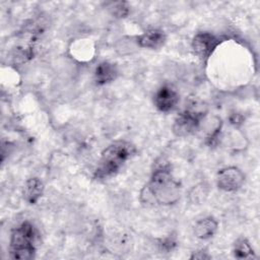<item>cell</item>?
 Returning a JSON list of instances; mask_svg holds the SVG:
<instances>
[{"mask_svg": "<svg viewBox=\"0 0 260 260\" xmlns=\"http://www.w3.org/2000/svg\"><path fill=\"white\" fill-rule=\"evenodd\" d=\"M181 185L174 178L169 166H159L151 174L148 183L140 192V201L145 204L171 205L179 201Z\"/></svg>", "mask_w": 260, "mask_h": 260, "instance_id": "obj_1", "label": "cell"}, {"mask_svg": "<svg viewBox=\"0 0 260 260\" xmlns=\"http://www.w3.org/2000/svg\"><path fill=\"white\" fill-rule=\"evenodd\" d=\"M135 153L136 148L129 141H114L103 150L94 172V178L106 179L114 176Z\"/></svg>", "mask_w": 260, "mask_h": 260, "instance_id": "obj_2", "label": "cell"}, {"mask_svg": "<svg viewBox=\"0 0 260 260\" xmlns=\"http://www.w3.org/2000/svg\"><path fill=\"white\" fill-rule=\"evenodd\" d=\"M207 113L206 106L198 100H190L186 108L178 114L173 124V133L178 137H186L199 130Z\"/></svg>", "mask_w": 260, "mask_h": 260, "instance_id": "obj_3", "label": "cell"}, {"mask_svg": "<svg viewBox=\"0 0 260 260\" xmlns=\"http://www.w3.org/2000/svg\"><path fill=\"white\" fill-rule=\"evenodd\" d=\"M37 231L34 225L24 221L11 233L9 252L13 259H31L36 253Z\"/></svg>", "mask_w": 260, "mask_h": 260, "instance_id": "obj_4", "label": "cell"}, {"mask_svg": "<svg viewBox=\"0 0 260 260\" xmlns=\"http://www.w3.org/2000/svg\"><path fill=\"white\" fill-rule=\"evenodd\" d=\"M245 183L244 173L237 167H226L218 171L216 175L217 187L225 192H235Z\"/></svg>", "mask_w": 260, "mask_h": 260, "instance_id": "obj_5", "label": "cell"}, {"mask_svg": "<svg viewBox=\"0 0 260 260\" xmlns=\"http://www.w3.org/2000/svg\"><path fill=\"white\" fill-rule=\"evenodd\" d=\"M219 40L210 32L203 31L195 35L192 41L194 53L202 60H206L218 46Z\"/></svg>", "mask_w": 260, "mask_h": 260, "instance_id": "obj_6", "label": "cell"}, {"mask_svg": "<svg viewBox=\"0 0 260 260\" xmlns=\"http://www.w3.org/2000/svg\"><path fill=\"white\" fill-rule=\"evenodd\" d=\"M179 102V94L177 90L171 85H164L155 92L153 104L160 112L172 111Z\"/></svg>", "mask_w": 260, "mask_h": 260, "instance_id": "obj_7", "label": "cell"}, {"mask_svg": "<svg viewBox=\"0 0 260 260\" xmlns=\"http://www.w3.org/2000/svg\"><path fill=\"white\" fill-rule=\"evenodd\" d=\"M136 42L140 48L159 49L166 42V35L159 29H149L138 36Z\"/></svg>", "mask_w": 260, "mask_h": 260, "instance_id": "obj_8", "label": "cell"}, {"mask_svg": "<svg viewBox=\"0 0 260 260\" xmlns=\"http://www.w3.org/2000/svg\"><path fill=\"white\" fill-rule=\"evenodd\" d=\"M44 193V184L39 178H29L26 180L23 190H22V195L24 200L28 204H36L38 200L42 197Z\"/></svg>", "mask_w": 260, "mask_h": 260, "instance_id": "obj_9", "label": "cell"}, {"mask_svg": "<svg viewBox=\"0 0 260 260\" xmlns=\"http://www.w3.org/2000/svg\"><path fill=\"white\" fill-rule=\"evenodd\" d=\"M218 228V223L214 217L207 216L199 219L194 225V235L201 240H207L214 236Z\"/></svg>", "mask_w": 260, "mask_h": 260, "instance_id": "obj_10", "label": "cell"}, {"mask_svg": "<svg viewBox=\"0 0 260 260\" xmlns=\"http://www.w3.org/2000/svg\"><path fill=\"white\" fill-rule=\"evenodd\" d=\"M117 75L118 70L116 65L105 61L96 66L94 71V80L96 84L103 85L115 80Z\"/></svg>", "mask_w": 260, "mask_h": 260, "instance_id": "obj_11", "label": "cell"}, {"mask_svg": "<svg viewBox=\"0 0 260 260\" xmlns=\"http://www.w3.org/2000/svg\"><path fill=\"white\" fill-rule=\"evenodd\" d=\"M233 252L235 257L239 259L254 257V250L246 238H239L235 242Z\"/></svg>", "mask_w": 260, "mask_h": 260, "instance_id": "obj_12", "label": "cell"}, {"mask_svg": "<svg viewBox=\"0 0 260 260\" xmlns=\"http://www.w3.org/2000/svg\"><path fill=\"white\" fill-rule=\"evenodd\" d=\"M207 196V192L205 191V187L202 185L194 187L190 192V197L193 198V202L199 203L202 200H204V197Z\"/></svg>", "mask_w": 260, "mask_h": 260, "instance_id": "obj_13", "label": "cell"}, {"mask_svg": "<svg viewBox=\"0 0 260 260\" xmlns=\"http://www.w3.org/2000/svg\"><path fill=\"white\" fill-rule=\"evenodd\" d=\"M191 259H209L210 256L207 254V252H202V251H198V252H194L193 255L190 257Z\"/></svg>", "mask_w": 260, "mask_h": 260, "instance_id": "obj_14", "label": "cell"}]
</instances>
